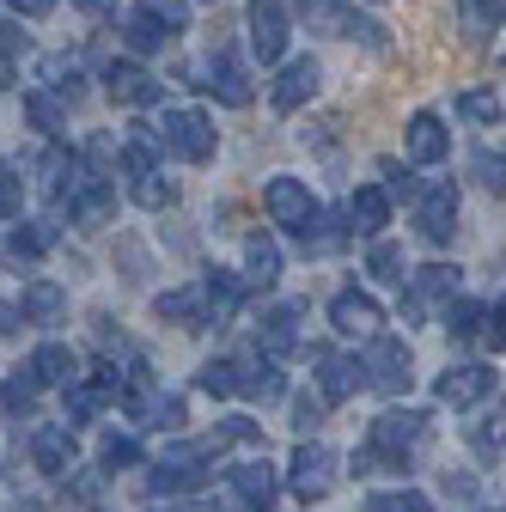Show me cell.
Wrapping results in <instances>:
<instances>
[{
    "instance_id": "obj_1",
    "label": "cell",
    "mask_w": 506,
    "mask_h": 512,
    "mask_svg": "<svg viewBox=\"0 0 506 512\" xmlns=\"http://www.w3.org/2000/svg\"><path fill=\"white\" fill-rule=\"evenodd\" d=\"M427 445V409H385L366 427V445L354 452V476H385L409 470V452Z\"/></svg>"
},
{
    "instance_id": "obj_2",
    "label": "cell",
    "mask_w": 506,
    "mask_h": 512,
    "mask_svg": "<svg viewBox=\"0 0 506 512\" xmlns=\"http://www.w3.org/2000/svg\"><path fill=\"white\" fill-rule=\"evenodd\" d=\"M153 135H159V147L165 153H177L183 165H208L214 159V147H220V135H214V122L202 116V110H165L159 122H153Z\"/></svg>"
},
{
    "instance_id": "obj_3",
    "label": "cell",
    "mask_w": 506,
    "mask_h": 512,
    "mask_svg": "<svg viewBox=\"0 0 506 512\" xmlns=\"http://www.w3.org/2000/svg\"><path fill=\"white\" fill-rule=\"evenodd\" d=\"M189 31V0H135V13H129V49H165Z\"/></svg>"
},
{
    "instance_id": "obj_4",
    "label": "cell",
    "mask_w": 506,
    "mask_h": 512,
    "mask_svg": "<svg viewBox=\"0 0 506 512\" xmlns=\"http://www.w3.org/2000/svg\"><path fill=\"white\" fill-rule=\"evenodd\" d=\"M183 86H196V92H214L220 104H250V74H244V61L238 55H226V49H208V55H196L183 68Z\"/></svg>"
},
{
    "instance_id": "obj_5",
    "label": "cell",
    "mask_w": 506,
    "mask_h": 512,
    "mask_svg": "<svg viewBox=\"0 0 506 512\" xmlns=\"http://www.w3.org/2000/svg\"><path fill=\"white\" fill-rule=\"evenodd\" d=\"M336 452L330 445H318V439H299V452H293V464H287V488L305 500V506H318V500H330V488H336Z\"/></svg>"
},
{
    "instance_id": "obj_6",
    "label": "cell",
    "mask_w": 506,
    "mask_h": 512,
    "mask_svg": "<svg viewBox=\"0 0 506 512\" xmlns=\"http://www.w3.org/2000/svg\"><path fill=\"white\" fill-rule=\"evenodd\" d=\"M415 232L439 250V244H452L458 238V183H427V189H415Z\"/></svg>"
},
{
    "instance_id": "obj_7",
    "label": "cell",
    "mask_w": 506,
    "mask_h": 512,
    "mask_svg": "<svg viewBox=\"0 0 506 512\" xmlns=\"http://www.w3.org/2000/svg\"><path fill=\"white\" fill-rule=\"evenodd\" d=\"M433 397L446 403V409H476V403H488V397H494V366H482V360L446 366V372L433 378Z\"/></svg>"
},
{
    "instance_id": "obj_8",
    "label": "cell",
    "mask_w": 506,
    "mask_h": 512,
    "mask_svg": "<svg viewBox=\"0 0 506 512\" xmlns=\"http://www.w3.org/2000/svg\"><path fill=\"white\" fill-rule=\"evenodd\" d=\"M360 372H366L372 391L397 397L403 384H409V342H397V336H366V360H360Z\"/></svg>"
},
{
    "instance_id": "obj_9",
    "label": "cell",
    "mask_w": 506,
    "mask_h": 512,
    "mask_svg": "<svg viewBox=\"0 0 506 512\" xmlns=\"http://www.w3.org/2000/svg\"><path fill=\"white\" fill-rule=\"evenodd\" d=\"M226 488H232V500H238L244 512H269L275 494H281V476H275L269 458H244V464L226 470Z\"/></svg>"
},
{
    "instance_id": "obj_10",
    "label": "cell",
    "mask_w": 506,
    "mask_h": 512,
    "mask_svg": "<svg viewBox=\"0 0 506 512\" xmlns=\"http://www.w3.org/2000/svg\"><path fill=\"white\" fill-rule=\"evenodd\" d=\"M263 208H269V220L287 226V232H305L311 214H318V202H311V189H305L299 177H269V183H263Z\"/></svg>"
},
{
    "instance_id": "obj_11",
    "label": "cell",
    "mask_w": 506,
    "mask_h": 512,
    "mask_svg": "<svg viewBox=\"0 0 506 512\" xmlns=\"http://www.w3.org/2000/svg\"><path fill=\"white\" fill-rule=\"evenodd\" d=\"M299 13L318 25V31H330V37H360L366 49H385V25H372V19L336 7V0H299Z\"/></svg>"
},
{
    "instance_id": "obj_12",
    "label": "cell",
    "mask_w": 506,
    "mask_h": 512,
    "mask_svg": "<svg viewBox=\"0 0 506 512\" xmlns=\"http://www.w3.org/2000/svg\"><path fill=\"white\" fill-rule=\"evenodd\" d=\"M318 86H324V68H318L311 55H293V61H281V74H275L269 98H275V110H281V116H293L299 104L318 98Z\"/></svg>"
},
{
    "instance_id": "obj_13",
    "label": "cell",
    "mask_w": 506,
    "mask_h": 512,
    "mask_svg": "<svg viewBox=\"0 0 506 512\" xmlns=\"http://www.w3.org/2000/svg\"><path fill=\"white\" fill-rule=\"evenodd\" d=\"M250 49L263 68L287 55V0H250Z\"/></svg>"
},
{
    "instance_id": "obj_14",
    "label": "cell",
    "mask_w": 506,
    "mask_h": 512,
    "mask_svg": "<svg viewBox=\"0 0 506 512\" xmlns=\"http://www.w3.org/2000/svg\"><path fill=\"white\" fill-rule=\"evenodd\" d=\"M439 299H458V269L452 263L415 269V287H403V324H421L427 305H439Z\"/></svg>"
},
{
    "instance_id": "obj_15",
    "label": "cell",
    "mask_w": 506,
    "mask_h": 512,
    "mask_svg": "<svg viewBox=\"0 0 506 512\" xmlns=\"http://www.w3.org/2000/svg\"><path fill=\"white\" fill-rule=\"evenodd\" d=\"M153 317H159V324H177V330H202V324H214L208 287H202V281H189V287L159 293V299H153Z\"/></svg>"
},
{
    "instance_id": "obj_16",
    "label": "cell",
    "mask_w": 506,
    "mask_h": 512,
    "mask_svg": "<svg viewBox=\"0 0 506 512\" xmlns=\"http://www.w3.org/2000/svg\"><path fill=\"white\" fill-rule=\"evenodd\" d=\"M403 153L409 165H439L452 153V135H446V116H433V110H415L409 128H403Z\"/></svg>"
},
{
    "instance_id": "obj_17",
    "label": "cell",
    "mask_w": 506,
    "mask_h": 512,
    "mask_svg": "<svg viewBox=\"0 0 506 512\" xmlns=\"http://www.w3.org/2000/svg\"><path fill=\"white\" fill-rule=\"evenodd\" d=\"M299 324H305V299H275L263 311V324H257V348L263 354H293L299 348Z\"/></svg>"
},
{
    "instance_id": "obj_18",
    "label": "cell",
    "mask_w": 506,
    "mask_h": 512,
    "mask_svg": "<svg viewBox=\"0 0 506 512\" xmlns=\"http://www.w3.org/2000/svg\"><path fill=\"white\" fill-rule=\"evenodd\" d=\"M104 92H110L116 104H129V110H141V104H159V98H165V86L141 68V61H110V68H104Z\"/></svg>"
},
{
    "instance_id": "obj_19",
    "label": "cell",
    "mask_w": 506,
    "mask_h": 512,
    "mask_svg": "<svg viewBox=\"0 0 506 512\" xmlns=\"http://www.w3.org/2000/svg\"><path fill=\"white\" fill-rule=\"evenodd\" d=\"M31 464L43 476H68L74 470V421H43L31 433Z\"/></svg>"
},
{
    "instance_id": "obj_20",
    "label": "cell",
    "mask_w": 506,
    "mask_h": 512,
    "mask_svg": "<svg viewBox=\"0 0 506 512\" xmlns=\"http://www.w3.org/2000/svg\"><path fill=\"white\" fill-rule=\"evenodd\" d=\"M330 324H336L342 336H378V324H385V311H378V299H372V293H360V287H342V293L330 299Z\"/></svg>"
},
{
    "instance_id": "obj_21",
    "label": "cell",
    "mask_w": 506,
    "mask_h": 512,
    "mask_svg": "<svg viewBox=\"0 0 506 512\" xmlns=\"http://www.w3.org/2000/svg\"><path fill=\"white\" fill-rule=\"evenodd\" d=\"M61 214H68L74 226H104V220L116 214V189H110V177H98V171H92V177L74 189V196L61 202Z\"/></svg>"
},
{
    "instance_id": "obj_22",
    "label": "cell",
    "mask_w": 506,
    "mask_h": 512,
    "mask_svg": "<svg viewBox=\"0 0 506 512\" xmlns=\"http://www.w3.org/2000/svg\"><path fill=\"white\" fill-rule=\"evenodd\" d=\"M311 366H318V391H324L330 403H348V397L360 391V360H348V354H336V348H311Z\"/></svg>"
},
{
    "instance_id": "obj_23",
    "label": "cell",
    "mask_w": 506,
    "mask_h": 512,
    "mask_svg": "<svg viewBox=\"0 0 506 512\" xmlns=\"http://www.w3.org/2000/svg\"><path fill=\"white\" fill-rule=\"evenodd\" d=\"M31 372H37L43 391H68V384L80 378V354H74L68 342H43V348L31 354Z\"/></svg>"
},
{
    "instance_id": "obj_24",
    "label": "cell",
    "mask_w": 506,
    "mask_h": 512,
    "mask_svg": "<svg viewBox=\"0 0 506 512\" xmlns=\"http://www.w3.org/2000/svg\"><path fill=\"white\" fill-rule=\"evenodd\" d=\"M385 220H391L385 183H360V189H354V202H348V226H354L360 238H378V232H385Z\"/></svg>"
},
{
    "instance_id": "obj_25",
    "label": "cell",
    "mask_w": 506,
    "mask_h": 512,
    "mask_svg": "<svg viewBox=\"0 0 506 512\" xmlns=\"http://www.w3.org/2000/svg\"><path fill=\"white\" fill-rule=\"evenodd\" d=\"M244 281L250 287H275L281 281V244L269 232H250L244 238Z\"/></svg>"
},
{
    "instance_id": "obj_26",
    "label": "cell",
    "mask_w": 506,
    "mask_h": 512,
    "mask_svg": "<svg viewBox=\"0 0 506 512\" xmlns=\"http://www.w3.org/2000/svg\"><path fill=\"white\" fill-rule=\"evenodd\" d=\"M281 391H287V378H281V354H263V348H257V354L244 360V391H238V397H257V403H275Z\"/></svg>"
},
{
    "instance_id": "obj_27",
    "label": "cell",
    "mask_w": 506,
    "mask_h": 512,
    "mask_svg": "<svg viewBox=\"0 0 506 512\" xmlns=\"http://www.w3.org/2000/svg\"><path fill=\"white\" fill-rule=\"evenodd\" d=\"M49 244H55V220H25V226H13V238H7V263H13V269H31Z\"/></svg>"
},
{
    "instance_id": "obj_28",
    "label": "cell",
    "mask_w": 506,
    "mask_h": 512,
    "mask_svg": "<svg viewBox=\"0 0 506 512\" xmlns=\"http://www.w3.org/2000/svg\"><path fill=\"white\" fill-rule=\"evenodd\" d=\"M37 80H43L61 104H80V61H74V55H43V61H37Z\"/></svg>"
},
{
    "instance_id": "obj_29",
    "label": "cell",
    "mask_w": 506,
    "mask_h": 512,
    "mask_svg": "<svg viewBox=\"0 0 506 512\" xmlns=\"http://www.w3.org/2000/svg\"><path fill=\"white\" fill-rule=\"evenodd\" d=\"M202 287H208V311H214V324H226V317L238 311V299L250 293V281H244V275H232V269H208V281H202Z\"/></svg>"
},
{
    "instance_id": "obj_30",
    "label": "cell",
    "mask_w": 506,
    "mask_h": 512,
    "mask_svg": "<svg viewBox=\"0 0 506 512\" xmlns=\"http://www.w3.org/2000/svg\"><path fill=\"white\" fill-rule=\"evenodd\" d=\"M19 305H25L31 324H55V317L68 311V287H55V281H43V275H37V281L25 287V299H19Z\"/></svg>"
},
{
    "instance_id": "obj_31",
    "label": "cell",
    "mask_w": 506,
    "mask_h": 512,
    "mask_svg": "<svg viewBox=\"0 0 506 512\" xmlns=\"http://www.w3.org/2000/svg\"><path fill=\"white\" fill-rule=\"evenodd\" d=\"M403 269H409V256H403V244H391V238H378V244H372V256H366V275H372L378 287H403V281H409Z\"/></svg>"
},
{
    "instance_id": "obj_32",
    "label": "cell",
    "mask_w": 506,
    "mask_h": 512,
    "mask_svg": "<svg viewBox=\"0 0 506 512\" xmlns=\"http://www.w3.org/2000/svg\"><path fill=\"white\" fill-rule=\"evenodd\" d=\"M348 232H354V226H342L336 214H324V208H318V214H311V226H305V232H293V238H299L311 256H324V250H342V244H348Z\"/></svg>"
},
{
    "instance_id": "obj_33",
    "label": "cell",
    "mask_w": 506,
    "mask_h": 512,
    "mask_svg": "<svg viewBox=\"0 0 506 512\" xmlns=\"http://www.w3.org/2000/svg\"><path fill=\"white\" fill-rule=\"evenodd\" d=\"M37 391H43V384H37V372H31V360H25L19 372H7V378H0V409H7V415H31V403H37Z\"/></svg>"
},
{
    "instance_id": "obj_34",
    "label": "cell",
    "mask_w": 506,
    "mask_h": 512,
    "mask_svg": "<svg viewBox=\"0 0 506 512\" xmlns=\"http://www.w3.org/2000/svg\"><path fill=\"white\" fill-rule=\"evenodd\" d=\"M129 196H135L141 208H153V214H159V208H171V202H177V183H171V177H165L159 165H147V171H135Z\"/></svg>"
},
{
    "instance_id": "obj_35",
    "label": "cell",
    "mask_w": 506,
    "mask_h": 512,
    "mask_svg": "<svg viewBox=\"0 0 506 512\" xmlns=\"http://www.w3.org/2000/svg\"><path fill=\"white\" fill-rule=\"evenodd\" d=\"M196 391H208V397H238V391H244V360H208V366L196 372Z\"/></svg>"
},
{
    "instance_id": "obj_36",
    "label": "cell",
    "mask_w": 506,
    "mask_h": 512,
    "mask_svg": "<svg viewBox=\"0 0 506 512\" xmlns=\"http://www.w3.org/2000/svg\"><path fill=\"white\" fill-rule=\"evenodd\" d=\"M98 464H104V476H116V470H135L141 464V439L135 433H104V445H98Z\"/></svg>"
},
{
    "instance_id": "obj_37",
    "label": "cell",
    "mask_w": 506,
    "mask_h": 512,
    "mask_svg": "<svg viewBox=\"0 0 506 512\" xmlns=\"http://www.w3.org/2000/svg\"><path fill=\"white\" fill-rule=\"evenodd\" d=\"M482 324H488V311H482L476 299H446V336H452V342H476Z\"/></svg>"
},
{
    "instance_id": "obj_38",
    "label": "cell",
    "mask_w": 506,
    "mask_h": 512,
    "mask_svg": "<svg viewBox=\"0 0 506 512\" xmlns=\"http://www.w3.org/2000/svg\"><path fill=\"white\" fill-rule=\"evenodd\" d=\"M147 488L153 494H189V488H202V464H171V458H159V470L147 476Z\"/></svg>"
},
{
    "instance_id": "obj_39",
    "label": "cell",
    "mask_w": 506,
    "mask_h": 512,
    "mask_svg": "<svg viewBox=\"0 0 506 512\" xmlns=\"http://www.w3.org/2000/svg\"><path fill=\"white\" fill-rule=\"evenodd\" d=\"M470 445H476V458H488V464H494V458L506 452V409H488V415L470 427Z\"/></svg>"
},
{
    "instance_id": "obj_40",
    "label": "cell",
    "mask_w": 506,
    "mask_h": 512,
    "mask_svg": "<svg viewBox=\"0 0 506 512\" xmlns=\"http://www.w3.org/2000/svg\"><path fill=\"white\" fill-rule=\"evenodd\" d=\"M458 116L476 122V128H494V122H500V98H494L488 86H470V92H458Z\"/></svg>"
},
{
    "instance_id": "obj_41",
    "label": "cell",
    "mask_w": 506,
    "mask_h": 512,
    "mask_svg": "<svg viewBox=\"0 0 506 512\" xmlns=\"http://www.w3.org/2000/svg\"><path fill=\"white\" fill-rule=\"evenodd\" d=\"M366 512H433V500L415 488H378V494H366Z\"/></svg>"
},
{
    "instance_id": "obj_42",
    "label": "cell",
    "mask_w": 506,
    "mask_h": 512,
    "mask_svg": "<svg viewBox=\"0 0 506 512\" xmlns=\"http://www.w3.org/2000/svg\"><path fill=\"white\" fill-rule=\"evenodd\" d=\"M458 13H464V25H470V37L482 43L494 25H500V13H506V0H458Z\"/></svg>"
},
{
    "instance_id": "obj_43",
    "label": "cell",
    "mask_w": 506,
    "mask_h": 512,
    "mask_svg": "<svg viewBox=\"0 0 506 512\" xmlns=\"http://www.w3.org/2000/svg\"><path fill=\"white\" fill-rule=\"evenodd\" d=\"M25 116L43 128V135H55V128H61V98H55V92H31V98H25Z\"/></svg>"
},
{
    "instance_id": "obj_44",
    "label": "cell",
    "mask_w": 506,
    "mask_h": 512,
    "mask_svg": "<svg viewBox=\"0 0 506 512\" xmlns=\"http://www.w3.org/2000/svg\"><path fill=\"white\" fill-rule=\"evenodd\" d=\"M324 409H330V397H324V391H318V397H311V391H305V397L293 403V427H299V433L311 439V433H318V427H324Z\"/></svg>"
},
{
    "instance_id": "obj_45",
    "label": "cell",
    "mask_w": 506,
    "mask_h": 512,
    "mask_svg": "<svg viewBox=\"0 0 506 512\" xmlns=\"http://www.w3.org/2000/svg\"><path fill=\"white\" fill-rule=\"evenodd\" d=\"M19 202H25V177H19L7 159H0V220H13V214H19Z\"/></svg>"
},
{
    "instance_id": "obj_46",
    "label": "cell",
    "mask_w": 506,
    "mask_h": 512,
    "mask_svg": "<svg viewBox=\"0 0 506 512\" xmlns=\"http://www.w3.org/2000/svg\"><path fill=\"white\" fill-rule=\"evenodd\" d=\"M378 177H385V196H391V202H409V196H415V177H409V165L385 159V165H378Z\"/></svg>"
},
{
    "instance_id": "obj_47",
    "label": "cell",
    "mask_w": 506,
    "mask_h": 512,
    "mask_svg": "<svg viewBox=\"0 0 506 512\" xmlns=\"http://www.w3.org/2000/svg\"><path fill=\"white\" fill-rule=\"evenodd\" d=\"M476 177H482V189H494V196L506 189V165H500L494 153H476Z\"/></svg>"
},
{
    "instance_id": "obj_48",
    "label": "cell",
    "mask_w": 506,
    "mask_h": 512,
    "mask_svg": "<svg viewBox=\"0 0 506 512\" xmlns=\"http://www.w3.org/2000/svg\"><path fill=\"white\" fill-rule=\"evenodd\" d=\"M214 439H220V445H232V439H257V421H250V415H232Z\"/></svg>"
},
{
    "instance_id": "obj_49",
    "label": "cell",
    "mask_w": 506,
    "mask_h": 512,
    "mask_svg": "<svg viewBox=\"0 0 506 512\" xmlns=\"http://www.w3.org/2000/svg\"><path fill=\"white\" fill-rule=\"evenodd\" d=\"M31 324V317H25V305H7V299H0V336H19Z\"/></svg>"
},
{
    "instance_id": "obj_50",
    "label": "cell",
    "mask_w": 506,
    "mask_h": 512,
    "mask_svg": "<svg viewBox=\"0 0 506 512\" xmlns=\"http://www.w3.org/2000/svg\"><path fill=\"white\" fill-rule=\"evenodd\" d=\"M482 336H488L494 348H506V299H500V305L488 311V330H482Z\"/></svg>"
},
{
    "instance_id": "obj_51",
    "label": "cell",
    "mask_w": 506,
    "mask_h": 512,
    "mask_svg": "<svg viewBox=\"0 0 506 512\" xmlns=\"http://www.w3.org/2000/svg\"><path fill=\"white\" fill-rule=\"evenodd\" d=\"M7 7H13L19 19H43V13H55V0H7Z\"/></svg>"
},
{
    "instance_id": "obj_52",
    "label": "cell",
    "mask_w": 506,
    "mask_h": 512,
    "mask_svg": "<svg viewBox=\"0 0 506 512\" xmlns=\"http://www.w3.org/2000/svg\"><path fill=\"white\" fill-rule=\"evenodd\" d=\"M74 7H80V13H92V19H104V13L116 7V0H74Z\"/></svg>"
},
{
    "instance_id": "obj_53",
    "label": "cell",
    "mask_w": 506,
    "mask_h": 512,
    "mask_svg": "<svg viewBox=\"0 0 506 512\" xmlns=\"http://www.w3.org/2000/svg\"><path fill=\"white\" fill-rule=\"evenodd\" d=\"M147 512H196V506H147Z\"/></svg>"
}]
</instances>
